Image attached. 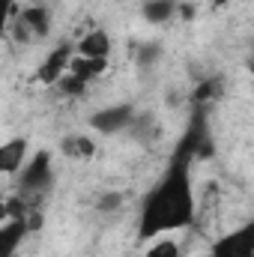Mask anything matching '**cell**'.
<instances>
[{
  "instance_id": "ac0fdd59",
  "label": "cell",
  "mask_w": 254,
  "mask_h": 257,
  "mask_svg": "<svg viewBox=\"0 0 254 257\" xmlns=\"http://www.w3.org/2000/svg\"><path fill=\"white\" fill-rule=\"evenodd\" d=\"M12 15H15V0H0V33L6 30Z\"/></svg>"
},
{
  "instance_id": "44dd1931",
  "label": "cell",
  "mask_w": 254,
  "mask_h": 257,
  "mask_svg": "<svg viewBox=\"0 0 254 257\" xmlns=\"http://www.w3.org/2000/svg\"><path fill=\"white\" fill-rule=\"evenodd\" d=\"M203 257H212V254H203Z\"/></svg>"
},
{
  "instance_id": "ba28073f",
  "label": "cell",
  "mask_w": 254,
  "mask_h": 257,
  "mask_svg": "<svg viewBox=\"0 0 254 257\" xmlns=\"http://www.w3.org/2000/svg\"><path fill=\"white\" fill-rule=\"evenodd\" d=\"M27 233V224L24 218H9L0 224V257H15V248L21 245Z\"/></svg>"
},
{
  "instance_id": "6da1fadb",
  "label": "cell",
  "mask_w": 254,
  "mask_h": 257,
  "mask_svg": "<svg viewBox=\"0 0 254 257\" xmlns=\"http://www.w3.org/2000/svg\"><path fill=\"white\" fill-rule=\"evenodd\" d=\"M194 218V194L189 183V162L174 159L165 180L150 192L141 212V236L153 239L165 230L186 227Z\"/></svg>"
},
{
  "instance_id": "5bb4252c",
  "label": "cell",
  "mask_w": 254,
  "mask_h": 257,
  "mask_svg": "<svg viewBox=\"0 0 254 257\" xmlns=\"http://www.w3.org/2000/svg\"><path fill=\"white\" fill-rule=\"evenodd\" d=\"M57 87H60V93H63V96H69V99H78V96H84V93H87V81L75 78L72 72H66L63 78L57 81Z\"/></svg>"
},
{
  "instance_id": "2e32d148",
  "label": "cell",
  "mask_w": 254,
  "mask_h": 257,
  "mask_svg": "<svg viewBox=\"0 0 254 257\" xmlns=\"http://www.w3.org/2000/svg\"><path fill=\"white\" fill-rule=\"evenodd\" d=\"M215 93H218V81H200V84H197V90H194V105L209 102Z\"/></svg>"
},
{
  "instance_id": "5b68a950",
  "label": "cell",
  "mask_w": 254,
  "mask_h": 257,
  "mask_svg": "<svg viewBox=\"0 0 254 257\" xmlns=\"http://www.w3.org/2000/svg\"><path fill=\"white\" fill-rule=\"evenodd\" d=\"M132 117H135V108L132 105H111V108L96 111L90 117V126L96 128V132H102V135H114V132L129 128Z\"/></svg>"
},
{
  "instance_id": "277c9868",
  "label": "cell",
  "mask_w": 254,
  "mask_h": 257,
  "mask_svg": "<svg viewBox=\"0 0 254 257\" xmlns=\"http://www.w3.org/2000/svg\"><path fill=\"white\" fill-rule=\"evenodd\" d=\"M212 257H254V227L245 224V227L230 230L221 239H215Z\"/></svg>"
},
{
  "instance_id": "7c38bea8",
  "label": "cell",
  "mask_w": 254,
  "mask_h": 257,
  "mask_svg": "<svg viewBox=\"0 0 254 257\" xmlns=\"http://www.w3.org/2000/svg\"><path fill=\"white\" fill-rule=\"evenodd\" d=\"M129 128H132V135L138 138V141H153V138H159V123H156V117L153 114H135L132 117V123H129Z\"/></svg>"
},
{
  "instance_id": "8fae6325",
  "label": "cell",
  "mask_w": 254,
  "mask_h": 257,
  "mask_svg": "<svg viewBox=\"0 0 254 257\" xmlns=\"http://www.w3.org/2000/svg\"><path fill=\"white\" fill-rule=\"evenodd\" d=\"M60 150H63V156H69V159H90L96 153V144L87 135H69V138L60 141Z\"/></svg>"
},
{
  "instance_id": "ffe728a7",
  "label": "cell",
  "mask_w": 254,
  "mask_h": 257,
  "mask_svg": "<svg viewBox=\"0 0 254 257\" xmlns=\"http://www.w3.org/2000/svg\"><path fill=\"white\" fill-rule=\"evenodd\" d=\"M230 0H212V9H221V6H227Z\"/></svg>"
},
{
  "instance_id": "30bf717a",
  "label": "cell",
  "mask_w": 254,
  "mask_h": 257,
  "mask_svg": "<svg viewBox=\"0 0 254 257\" xmlns=\"http://www.w3.org/2000/svg\"><path fill=\"white\" fill-rule=\"evenodd\" d=\"M105 69H108V57H72L69 60V72L81 81H93Z\"/></svg>"
},
{
  "instance_id": "9c48e42d",
  "label": "cell",
  "mask_w": 254,
  "mask_h": 257,
  "mask_svg": "<svg viewBox=\"0 0 254 257\" xmlns=\"http://www.w3.org/2000/svg\"><path fill=\"white\" fill-rule=\"evenodd\" d=\"M111 51V36L105 30H90L78 42V57H108Z\"/></svg>"
},
{
  "instance_id": "4fadbf2b",
  "label": "cell",
  "mask_w": 254,
  "mask_h": 257,
  "mask_svg": "<svg viewBox=\"0 0 254 257\" xmlns=\"http://www.w3.org/2000/svg\"><path fill=\"white\" fill-rule=\"evenodd\" d=\"M174 15V0H147L144 3V18L150 24H165Z\"/></svg>"
},
{
  "instance_id": "3957f363",
  "label": "cell",
  "mask_w": 254,
  "mask_h": 257,
  "mask_svg": "<svg viewBox=\"0 0 254 257\" xmlns=\"http://www.w3.org/2000/svg\"><path fill=\"white\" fill-rule=\"evenodd\" d=\"M48 30H51V12L45 6H27L15 18V36L21 42L42 39V36H48Z\"/></svg>"
},
{
  "instance_id": "52a82bcc",
  "label": "cell",
  "mask_w": 254,
  "mask_h": 257,
  "mask_svg": "<svg viewBox=\"0 0 254 257\" xmlns=\"http://www.w3.org/2000/svg\"><path fill=\"white\" fill-rule=\"evenodd\" d=\"M24 162H27V141L24 138H12V141L0 144V174H18Z\"/></svg>"
},
{
  "instance_id": "9a60e30c",
  "label": "cell",
  "mask_w": 254,
  "mask_h": 257,
  "mask_svg": "<svg viewBox=\"0 0 254 257\" xmlns=\"http://www.w3.org/2000/svg\"><path fill=\"white\" fill-rule=\"evenodd\" d=\"M144 257H180V245L174 239H159L144 251Z\"/></svg>"
},
{
  "instance_id": "7a4b0ae2",
  "label": "cell",
  "mask_w": 254,
  "mask_h": 257,
  "mask_svg": "<svg viewBox=\"0 0 254 257\" xmlns=\"http://www.w3.org/2000/svg\"><path fill=\"white\" fill-rule=\"evenodd\" d=\"M54 183V171H51V153L39 150L30 162L21 165L18 171V197H39L48 192V186Z\"/></svg>"
},
{
  "instance_id": "e0dca14e",
  "label": "cell",
  "mask_w": 254,
  "mask_h": 257,
  "mask_svg": "<svg viewBox=\"0 0 254 257\" xmlns=\"http://www.w3.org/2000/svg\"><path fill=\"white\" fill-rule=\"evenodd\" d=\"M159 54H162V48H159V45H147V48H141V51H138V63H141V66L156 63V60H159Z\"/></svg>"
},
{
  "instance_id": "d6986e66",
  "label": "cell",
  "mask_w": 254,
  "mask_h": 257,
  "mask_svg": "<svg viewBox=\"0 0 254 257\" xmlns=\"http://www.w3.org/2000/svg\"><path fill=\"white\" fill-rule=\"evenodd\" d=\"M99 206H102V209H117V206H120V194H105Z\"/></svg>"
},
{
  "instance_id": "8992f818",
  "label": "cell",
  "mask_w": 254,
  "mask_h": 257,
  "mask_svg": "<svg viewBox=\"0 0 254 257\" xmlns=\"http://www.w3.org/2000/svg\"><path fill=\"white\" fill-rule=\"evenodd\" d=\"M69 60H72V45H57L36 69V81L39 84H57L69 72Z\"/></svg>"
}]
</instances>
